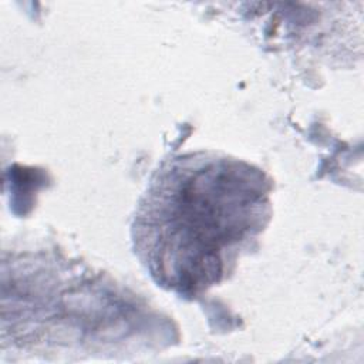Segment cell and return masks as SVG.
I'll return each instance as SVG.
<instances>
[{"instance_id": "obj_1", "label": "cell", "mask_w": 364, "mask_h": 364, "mask_svg": "<svg viewBox=\"0 0 364 364\" xmlns=\"http://www.w3.org/2000/svg\"><path fill=\"white\" fill-rule=\"evenodd\" d=\"M262 175L229 159H183L149 192L139 226L161 282L195 291L218 282L236 245L262 226Z\"/></svg>"}]
</instances>
